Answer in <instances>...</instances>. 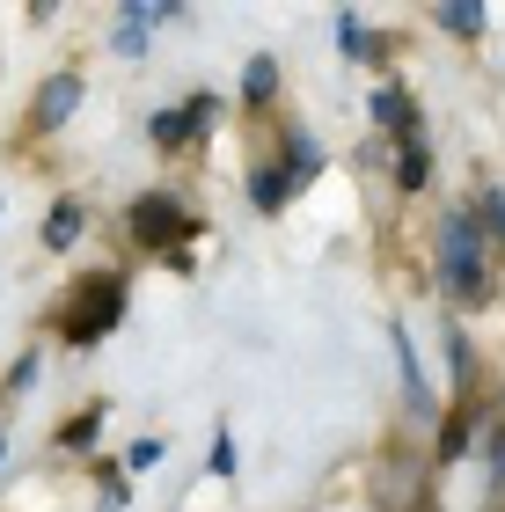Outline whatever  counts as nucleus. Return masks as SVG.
<instances>
[{"mask_svg": "<svg viewBox=\"0 0 505 512\" xmlns=\"http://www.w3.org/2000/svg\"><path fill=\"white\" fill-rule=\"evenodd\" d=\"M440 286L454 300L484 293V220H476V213H454L447 220V235H440Z\"/></svg>", "mask_w": 505, "mask_h": 512, "instance_id": "nucleus-1", "label": "nucleus"}, {"mask_svg": "<svg viewBox=\"0 0 505 512\" xmlns=\"http://www.w3.org/2000/svg\"><path fill=\"white\" fill-rule=\"evenodd\" d=\"M118 315H125V286L118 278H81L74 308L59 315V337L66 344H96L103 330H118Z\"/></svg>", "mask_w": 505, "mask_h": 512, "instance_id": "nucleus-2", "label": "nucleus"}, {"mask_svg": "<svg viewBox=\"0 0 505 512\" xmlns=\"http://www.w3.org/2000/svg\"><path fill=\"white\" fill-rule=\"evenodd\" d=\"M132 235H140L147 249H169L183 235V213H176V198L169 191H147V198H132Z\"/></svg>", "mask_w": 505, "mask_h": 512, "instance_id": "nucleus-3", "label": "nucleus"}, {"mask_svg": "<svg viewBox=\"0 0 505 512\" xmlns=\"http://www.w3.org/2000/svg\"><path fill=\"white\" fill-rule=\"evenodd\" d=\"M74 103H81V74H52V81L37 88L30 125H37V132H52V125H66V118H74Z\"/></svg>", "mask_w": 505, "mask_h": 512, "instance_id": "nucleus-4", "label": "nucleus"}, {"mask_svg": "<svg viewBox=\"0 0 505 512\" xmlns=\"http://www.w3.org/2000/svg\"><path fill=\"white\" fill-rule=\"evenodd\" d=\"M396 359H403V395H410V417H440V395H432V381H425V366H418V352H410V337L396 330Z\"/></svg>", "mask_w": 505, "mask_h": 512, "instance_id": "nucleus-5", "label": "nucleus"}, {"mask_svg": "<svg viewBox=\"0 0 505 512\" xmlns=\"http://www.w3.org/2000/svg\"><path fill=\"white\" fill-rule=\"evenodd\" d=\"M374 498H381V505H410V498H418V461L388 454L381 469H374Z\"/></svg>", "mask_w": 505, "mask_h": 512, "instance_id": "nucleus-6", "label": "nucleus"}, {"mask_svg": "<svg viewBox=\"0 0 505 512\" xmlns=\"http://www.w3.org/2000/svg\"><path fill=\"white\" fill-rule=\"evenodd\" d=\"M154 22H176L169 0H162V8H125V15H118V52H125V59L147 52V30H154Z\"/></svg>", "mask_w": 505, "mask_h": 512, "instance_id": "nucleus-7", "label": "nucleus"}, {"mask_svg": "<svg viewBox=\"0 0 505 512\" xmlns=\"http://www.w3.org/2000/svg\"><path fill=\"white\" fill-rule=\"evenodd\" d=\"M205 118H213V96H198V103H183V110H162V118H154V139L176 147V139H191Z\"/></svg>", "mask_w": 505, "mask_h": 512, "instance_id": "nucleus-8", "label": "nucleus"}, {"mask_svg": "<svg viewBox=\"0 0 505 512\" xmlns=\"http://www.w3.org/2000/svg\"><path fill=\"white\" fill-rule=\"evenodd\" d=\"M374 118H381L388 132L418 139V110H410V96H403V88H381V96H374Z\"/></svg>", "mask_w": 505, "mask_h": 512, "instance_id": "nucleus-9", "label": "nucleus"}, {"mask_svg": "<svg viewBox=\"0 0 505 512\" xmlns=\"http://www.w3.org/2000/svg\"><path fill=\"white\" fill-rule=\"evenodd\" d=\"M81 242V205H52L44 213V249H74Z\"/></svg>", "mask_w": 505, "mask_h": 512, "instance_id": "nucleus-10", "label": "nucleus"}, {"mask_svg": "<svg viewBox=\"0 0 505 512\" xmlns=\"http://www.w3.org/2000/svg\"><path fill=\"white\" fill-rule=\"evenodd\" d=\"M425 176H432L425 139H403V169H396V183H403V191H425Z\"/></svg>", "mask_w": 505, "mask_h": 512, "instance_id": "nucleus-11", "label": "nucleus"}, {"mask_svg": "<svg viewBox=\"0 0 505 512\" xmlns=\"http://www.w3.org/2000/svg\"><path fill=\"white\" fill-rule=\"evenodd\" d=\"M337 37H344V52H352V59H374V37H366L359 15H337Z\"/></svg>", "mask_w": 505, "mask_h": 512, "instance_id": "nucleus-12", "label": "nucleus"}, {"mask_svg": "<svg viewBox=\"0 0 505 512\" xmlns=\"http://www.w3.org/2000/svg\"><path fill=\"white\" fill-rule=\"evenodd\" d=\"M271 88H279V66L257 59V66H249V81H242V96H249V103H271Z\"/></svg>", "mask_w": 505, "mask_h": 512, "instance_id": "nucleus-13", "label": "nucleus"}, {"mask_svg": "<svg viewBox=\"0 0 505 512\" xmlns=\"http://www.w3.org/2000/svg\"><path fill=\"white\" fill-rule=\"evenodd\" d=\"M440 22L454 37H476V30H484V8H476V0H469V8H440Z\"/></svg>", "mask_w": 505, "mask_h": 512, "instance_id": "nucleus-14", "label": "nucleus"}, {"mask_svg": "<svg viewBox=\"0 0 505 512\" xmlns=\"http://www.w3.org/2000/svg\"><path fill=\"white\" fill-rule=\"evenodd\" d=\"M484 220H491V235L505 242V191H498V183H491V191H484Z\"/></svg>", "mask_w": 505, "mask_h": 512, "instance_id": "nucleus-15", "label": "nucleus"}, {"mask_svg": "<svg viewBox=\"0 0 505 512\" xmlns=\"http://www.w3.org/2000/svg\"><path fill=\"white\" fill-rule=\"evenodd\" d=\"M469 425H476V417H469V410H462V417H454V425H447V447H440L447 461H454V454H462V439H469Z\"/></svg>", "mask_w": 505, "mask_h": 512, "instance_id": "nucleus-16", "label": "nucleus"}, {"mask_svg": "<svg viewBox=\"0 0 505 512\" xmlns=\"http://www.w3.org/2000/svg\"><path fill=\"white\" fill-rule=\"evenodd\" d=\"M286 198V176H257V205H279Z\"/></svg>", "mask_w": 505, "mask_h": 512, "instance_id": "nucleus-17", "label": "nucleus"}, {"mask_svg": "<svg viewBox=\"0 0 505 512\" xmlns=\"http://www.w3.org/2000/svg\"><path fill=\"white\" fill-rule=\"evenodd\" d=\"M491 483L505 491V425H498V439H491Z\"/></svg>", "mask_w": 505, "mask_h": 512, "instance_id": "nucleus-18", "label": "nucleus"}]
</instances>
